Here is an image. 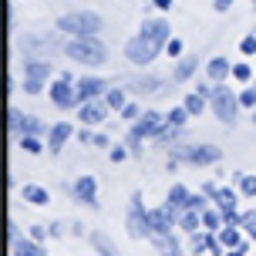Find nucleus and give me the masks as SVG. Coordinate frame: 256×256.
Wrapping results in <instances>:
<instances>
[{
	"mask_svg": "<svg viewBox=\"0 0 256 256\" xmlns=\"http://www.w3.org/2000/svg\"><path fill=\"white\" fill-rule=\"evenodd\" d=\"M74 64H84V68H98V64L108 61V48L98 34H88V38H71L61 48Z\"/></svg>",
	"mask_w": 256,
	"mask_h": 256,
	"instance_id": "nucleus-1",
	"label": "nucleus"
},
{
	"mask_svg": "<svg viewBox=\"0 0 256 256\" xmlns=\"http://www.w3.org/2000/svg\"><path fill=\"white\" fill-rule=\"evenodd\" d=\"M179 162L182 166H196V168L219 166L222 162V148L219 145H176L172 158H168V168H176Z\"/></svg>",
	"mask_w": 256,
	"mask_h": 256,
	"instance_id": "nucleus-2",
	"label": "nucleus"
},
{
	"mask_svg": "<svg viewBox=\"0 0 256 256\" xmlns=\"http://www.w3.org/2000/svg\"><path fill=\"white\" fill-rule=\"evenodd\" d=\"M102 14L94 10H68L58 17V30L71 34V38H88V34H98L102 30Z\"/></svg>",
	"mask_w": 256,
	"mask_h": 256,
	"instance_id": "nucleus-3",
	"label": "nucleus"
},
{
	"mask_svg": "<svg viewBox=\"0 0 256 256\" xmlns=\"http://www.w3.org/2000/svg\"><path fill=\"white\" fill-rule=\"evenodd\" d=\"M209 108H212V115H216L226 128L236 125V122H240V112H243V104H240V94H232L226 84H212Z\"/></svg>",
	"mask_w": 256,
	"mask_h": 256,
	"instance_id": "nucleus-4",
	"label": "nucleus"
},
{
	"mask_svg": "<svg viewBox=\"0 0 256 256\" xmlns=\"http://www.w3.org/2000/svg\"><path fill=\"white\" fill-rule=\"evenodd\" d=\"M125 230L132 240H152V226H148V209L142 202V192H132L125 212Z\"/></svg>",
	"mask_w": 256,
	"mask_h": 256,
	"instance_id": "nucleus-5",
	"label": "nucleus"
},
{
	"mask_svg": "<svg viewBox=\"0 0 256 256\" xmlns=\"http://www.w3.org/2000/svg\"><path fill=\"white\" fill-rule=\"evenodd\" d=\"M162 51H166V48H158V44H155V40H148L145 34H135V38L125 40V58L132 64H138V68H148V64H152Z\"/></svg>",
	"mask_w": 256,
	"mask_h": 256,
	"instance_id": "nucleus-6",
	"label": "nucleus"
},
{
	"mask_svg": "<svg viewBox=\"0 0 256 256\" xmlns=\"http://www.w3.org/2000/svg\"><path fill=\"white\" fill-rule=\"evenodd\" d=\"M64 192L74 199V202L88 206V209H98V179L94 176H78L74 182H64Z\"/></svg>",
	"mask_w": 256,
	"mask_h": 256,
	"instance_id": "nucleus-7",
	"label": "nucleus"
},
{
	"mask_svg": "<svg viewBox=\"0 0 256 256\" xmlns=\"http://www.w3.org/2000/svg\"><path fill=\"white\" fill-rule=\"evenodd\" d=\"M48 98H51L54 108H61V112H74V108H81V102H78V84L74 81H64V78H54L51 81Z\"/></svg>",
	"mask_w": 256,
	"mask_h": 256,
	"instance_id": "nucleus-8",
	"label": "nucleus"
},
{
	"mask_svg": "<svg viewBox=\"0 0 256 256\" xmlns=\"http://www.w3.org/2000/svg\"><path fill=\"white\" fill-rule=\"evenodd\" d=\"M179 212H182V209H176L172 202H162L158 209H148V226H152V236H155V232L179 230Z\"/></svg>",
	"mask_w": 256,
	"mask_h": 256,
	"instance_id": "nucleus-9",
	"label": "nucleus"
},
{
	"mask_svg": "<svg viewBox=\"0 0 256 256\" xmlns=\"http://www.w3.org/2000/svg\"><path fill=\"white\" fill-rule=\"evenodd\" d=\"M166 115H158V112H142V118L138 122H132V132L138 135V138H152V142H158L162 138V132H166Z\"/></svg>",
	"mask_w": 256,
	"mask_h": 256,
	"instance_id": "nucleus-10",
	"label": "nucleus"
},
{
	"mask_svg": "<svg viewBox=\"0 0 256 256\" xmlns=\"http://www.w3.org/2000/svg\"><path fill=\"white\" fill-rule=\"evenodd\" d=\"M108 115H112V108H108L104 98H91V102H84L81 108H78V122H81V125H91V128L104 125Z\"/></svg>",
	"mask_w": 256,
	"mask_h": 256,
	"instance_id": "nucleus-11",
	"label": "nucleus"
},
{
	"mask_svg": "<svg viewBox=\"0 0 256 256\" xmlns=\"http://www.w3.org/2000/svg\"><path fill=\"white\" fill-rule=\"evenodd\" d=\"M138 34H145L148 40H155L158 48H166L168 40H172V27H168L166 17H148V20H142V30Z\"/></svg>",
	"mask_w": 256,
	"mask_h": 256,
	"instance_id": "nucleus-12",
	"label": "nucleus"
},
{
	"mask_svg": "<svg viewBox=\"0 0 256 256\" xmlns=\"http://www.w3.org/2000/svg\"><path fill=\"white\" fill-rule=\"evenodd\" d=\"M104 94H108V81H104V78L88 74V78L78 81V102H81V104L91 102V98H104Z\"/></svg>",
	"mask_w": 256,
	"mask_h": 256,
	"instance_id": "nucleus-13",
	"label": "nucleus"
},
{
	"mask_svg": "<svg viewBox=\"0 0 256 256\" xmlns=\"http://www.w3.org/2000/svg\"><path fill=\"white\" fill-rule=\"evenodd\" d=\"M74 135V125L71 122H54L51 132H48V152L51 155H61V148L68 145V138Z\"/></svg>",
	"mask_w": 256,
	"mask_h": 256,
	"instance_id": "nucleus-14",
	"label": "nucleus"
},
{
	"mask_svg": "<svg viewBox=\"0 0 256 256\" xmlns=\"http://www.w3.org/2000/svg\"><path fill=\"white\" fill-rule=\"evenodd\" d=\"M152 246H155L158 256H182V243H179V236H176V230L172 232H155Z\"/></svg>",
	"mask_w": 256,
	"mask_h": 256,
	"instance_id": "nucleus-15",
	"label": "nucleus"
},
{
	"mask_svg": "<svg viewBox=\"0 0 256 256\" xmlns=\"http://www.w3.org/2000/svg\"><path fill=\"white\" fill-rule=\"evenodd\" d=\"M206 78H209L212 84H222L226 78H232V64H230V58H222V54L209 58V64H206Z\"/></svg>",
	"mask_w": 256,
	"mask_h": 256,
	"instance_id": "nucleus-16",
	"label": "nucleus"
},
{
	"mask_svg": "<svg viewBox=\"0 0 256 256\" xmlns=\"http://www.w3.org/2000/svg\"><path fill=\"white\" fill-rule=\"evenodd\" d=\"M196 71H199V58H196V54H182V58H176V68H172V78H176V81H189L192 74H196Z\"/></svg>",
	"mask_w": 256,
	"mask_h": 256,
	"instance_id": "nucleus-17",
	"label": "nucleus"
},
{
	"mask_svg": "<svg viewBox=\"0 0 256 256\" xmlns=\"http://www.w3.org/2000/svg\"><path fill=\"white\" fill-rule=\"evenodd\" d=\"M20 199H24L27 206H40V209H44V206L51 202V192L44 189V186H38V182H27L24 189H20Z\"/></svg>",
	"mask_w": 256,
	"mask_h": 256,
	"instance_id": "nucleus-18",
	"label": "nucleus"
},
{
	"mask_svg": "<svg viewBox=\"0 0 256 256\" xmlns=\"http://www.w3.org/2000/svg\"><path fill=\"white\" fill-rule=\"evenodd\" d=\"M216 236H219V243L226 246V250H236V246H243L246 240H250V236L243 232V226H230V222H226V226H222Z\"/></svg>",
	"mask_w": 256,
	"mask_h": 256,
	"instance_id": "nucleus-19",
	"label": "nucleus"
},
{
	"mask_svg": "<svg viewBox=\"0 0 256 256\" xmlns=\"http://www.w3.org/2000/svg\"><path fill=\"white\" fill-rule=\"evenodd\" d=\"M10 256H48V250H44V243H38L34 236H24V240H17V243L10 246Z\"/></svg>",
	"mask_w": 256,
	"mask_h": 256,
	"instance_id": "nucleus-20",
	"label": "nucleus"
},
{
	"mask_svg": "<svg viewBox=\"0 0 256 256\" xmlns=\"http://www.w3.org/2000/svg\"><path fill=\"white\" fill-rule=\"evenodd\" d=\"M88 243H91V250L98 256H118V250H115V243L104 236L102 230H94V232H88Z\"/></svg>",
	"mask_w": 256,
	"mask_h": 256,
	"instance_id": "nucleus-21",
	"label": "nucleus"
},
{
	"mask_svg": "<svg viewBox=\"0 0 256 256\" xmlns=\"http://www.w3.org/2000/svg\"><path fill=\"white\" fill-rule=\"evenodd\" d=\"M179 230L186 232V236L199 232V230H202V212H196V209H182V212H179Z\"/></svg>",
	"mask_w": 256,
	"mask_h": 256,
	"instance_id": "nucleus-22",
	"label": "nucleus"
},
{
	"mask_svg": "<svg viewBox=\"0 0 256 256\" xmlns=\"http://www.w3.org/2000/svg\"><path fill=\"white\" fill-rule=\"evenodd\" d=\"M24 74L27 78H38V81H48V78L54 74L51 61H38V58H30V61L24 64Z\"/></svg>",
	"mask_w": 256,
	"mask_h": 256,
	"instance_id": "nucleus-23",
	"label": "nucleus"
},
{
	"mask_svg": "<svg viewBox=\"0 0 256 256\" xmlns=\"http://www.w3.org/2000/svg\"><path fill=\"white\" fill-rule=\"evenodd\" d=\"M189 196H192V192L186 189V182H172V186H168V192H166V202H172L176 209H186Z\"/></svg>",
	"mask_w": 256,
	"mask_h": 256,
	"instance_id": "nucleus-24",
	"label": "nucleus"
},
{
	"mask_svg": "<svg viewBox=\"0 0 256 256\" xmlns=\"http://www.w3.org/2000/svg\"><path fill=\"white\" fill-rule=\"evenodd\" d=\"M232 182H236L240 196H246V199H256V176H250V172H232Z\"/></svg>",
	"mask_w": 256,
	"mask_h": 256,
	"instance_id": "nucleus-25",
	"label": "nucleus"
},
{
	"mask_svg": "<svg viewBox=\"0 0 256 256\" xmlns=\"http://www.w3.org/2000/svg\"><path fill=\"white\" fill-rule=\"evenodd\" d=\"M216 206H219V209H232V206H240V189H232V186H219Z\"/></svg>",
	"mask_w": 256,
	"mask_h": 256,
	"instance_id": "nucleus-26",
	"label": "nucleus"
},
{
	"mask_svg": "<svg viewBox=\"0 0 256 256\" xmlns=\"http://www.w3.org/2000/svg\"><path fill=\"white\" fill-rule=\"evenodd\" d=\"M7 132H10L14 138H20V132H24V112L20 108H7Z\"/></svg>",
	"mask_w": 256,
	"mask_h": 256,
	"instance_id": "nucleus-27",
	"label": "nucleus"
},
{
	"mask_svg": "<svg viewBox=\"0 0 256 256\" xmlns=\"http://www.w3.org/2000/svg\"><path fill=\"white\" fill-rule=\"evenodd\" d=\"M189 108H186V104H176V108H168V112H166V122H168V125H176V128H186V125H189Z\"/></svg>",
	"mask_w": 256,
	"mask_h": 256,
	"instance_id": "nucleus-28",
	"label": "nucleus"
},
{
	"mask_svg": "<svg viewBox=\"0 0 256 256\" xmlns=\"http://www.w3.org/2000/svg\"><path fill=\"white\" fill-rule=\"evenodd\" d=\"M206 102H209V98H206V94H199V91H192V94H186V98H182V104L189 108V115H192V118L206 112Z\"/></svg>",
	"mask_w": 256,
	"mask_h": 256,
	"instance_id": "nucleus-29",
	"label": "nucleus"
},
{
	"mask_svg": "<svg viewBox=\"0 0 256 256\" xmlns=\"http://www.w3.org/2000/svg\"><path fill=\"white\" fill-rule=\"evenodd\" d=\"M104 102H108V108H112V112H122V108L128 104V91L125 88H108Z\"/></svg>",
	"mask_w": 256,
	"mask_h": 256,
	"instance_id": "nucleus-30",
	"label": "nucleus"
},
{
	"mask_svg": "<svg viewBox=\"0 0 256 256\" xmlns=\"http://www.w3.org/2000/svg\"><path fill=\"white\" fill-rule=\"evenodd\" d=\"M209 250V230H199V232H192L189 236V253L192 256H199Z\"/></svg>",
	"mask_w": 256,
	"mask_h": 256,
	"instance_id": "nucleus-31",
	"label": "nucleus"
},
{
	"mask_svg": "<svg viewBox=\"0 0 256 256\" xmlns=\"http://www.w3.org/2000/svg\"><path fill=\"white\" fill-rule=\"evenodd\" d=\"M51 132V125H44L40 118H34V115H24V132L20 135H48Z\"/></svg>",
	"mask_w": 256,
	"mask_h": 256,
	"instance_id": "nucleus-32",
	"label": "nucleus"
},
{
	"mask_svg": "<svg viewBox=\"0 0 256 256\" xmlns=\"http://www.w3.org/2000/svg\"><path fill=\"white\" fill-rule=\"evenodd\" d=\"M128 91H142V94H148V91H162V81H158V78H142V81H132Z\"/></svg>",
	"mask_w": 256,
	"mask_h": 256,
	"instance_id": "nucleus-33",
	"label": "nucleus"
},
{
	"mask_svg": "<svg viewBox=\"0 0 256 256\" xmlns=\"http://www.w3.org/2000/svg\"><path fill=\"white\" fill-rule=\"evenodd\" d=\"M232 78L240 81V84H253V78H256V71L250 68L246 61H240V64H232Z\"/></svg>",
	"mask_w": 256,
	"mask_h": 256,
	"instance_id": "nucleus-34",
	"label": "nucleus"
},
{
	"mask_svg": "<svg viewBox=\"0 0 256 256\" xmlns=\"http://www.w3.org/2000/svg\"><path fill=\"white\" fill-rule=\"evenodd\" d=\"M17 142H20V148H24L27 155H40V152H44V145H40V135H20Z\"/></svg>",
	"mask_w": 256,
	"mask_h": 256,
	"instance_id": "nucleus-35",
	"label": "nucleus"
},
{
	"mask_svg": "<svg viewBox=\"0 0 256 256\" xmlns=\"http://www.w3.org/2000/svg\"><path fill=\"white\" fill-rule=\"evenodd\" d=\"M243 232L250 240H256V209H246L243 212Z\"/></svg>",
	"mask_w": 256,
	"mask_h": 256,
	"instance_id": "nucleus-36",
	"label": "nucleus"
},
{
	"mask_svg": "<svg viewBox=\"0 0 256 256\" xmlns=\"http://www.w3.org/2000/svg\"><path fill=\"white\" fill-rule=\"evenodd\" d=\"M240 104H243L246 112H253V108H256V88H253V84L240 91Z\"/></svg>",
	"mask_w": 256,
	"mask_h": 256,
	"instance_id": "nucleus-37",
	"label": "nucleus"
},
{
	"mask_svg": "<svg viewBox=\"0 0 256 256\" xmlns=\"http://www.w3.org/2000/svg\"><path fill=\"white\" fill-rule=\"evenodd\" d=\"M240 54H243V58H253V54H256V30L240 40Z\"/></svg>",
	"mask_w": 256,
	"mask_h": 256,
	"instance_id": "nucleus-38",
	"label": "nucleus"
},
{
	"mask_svg": "<svg viewBox=\"0 0 256 256\" xmlns=\"http://www.w3.org/2000/svg\"><path fill=\"white\" fill-rule=\"evenodd\" d=\"M142 142H145V138H138V135H135V132L128 128V138H125V145H128V152H132V158H138V155H142Z\"/></svg>",
	"mask_w": 256,
	"mask_h": 256,
	"instance_id": "nucleus-39",
	"label": "nucleus"
},
{
	"mask_svg": "<svg viewBox=\"0 0 256 256\" xmlns=\"http://www.w3.org/2000/svg\"><path fill=\"white\" fill-rule=\"evenodd\" d=\"M118 115L125 118V122H138V118H142V108H138V104H135V102H128L125 108L118 112Z\"/></svg>",
	"mask_w": 256,
	"mask_h": 256,
	"instance_id": "nucleus-40",
	"label": "nucleus"
},
{
	"mask_svg": "<svg viewBox=\"0 0 256 256\" xmlns=\"http://www.w3.org/2000/svg\"><path fill=\"white\" fill-rule=\"evenodd\" d=\"M108 158L112 162H125V158H132V152H128V145H112L108 148Z\"/></svg>",
	"mask_w": 256,
	"mask_h": 256,
	"instance_id": "nucleus-41",
	"label": "nucleus"
},
{
	"mask_svg": "<svg viewBox=\"0 0 256 256\" xmlns=\"http://www.w3.org/2000/svg\"><path fill=\"white\" fill-rule=\"evenodd\" d=\"M44 84H48V81H38V78H24V91H27V94H40V91H44Z\"/></svg>",
	"mask_w": 256,
	"mask_h": 256,
	"instance_id": "nucleus-42",
	"label": "nucleus"
},
{
	"mask_svg": "<svg viewBox=\"0 0 256 256\" xmlns=\"http://www.w3.org/2000/svg\"><path fill=\"white\" fill-rule=\"evenodd\" d=\"M182 48H186V44H182V38H172L166 44V54H168V58H182Z\"/></svg>",
	"mask_w": 256,
	"mask_h": 256,
	"instance_id": "nucleus-43",
	"label": "nucleus"
},
{
	"mask_svg": "<svg viewBox=\"0 0 256 256\" xmlns=\"http://www.w3.org/2000/svg\"><path fill=\"white\" fill-rule=\"evenodd\" d=\"M91 145H94V148H112V138H108L104 132H94V138H91Z\"/></svg>",
	"mask_w": 256,
	"mask_h": 256,
	"instance_id": "nucleus-44",
	"label": "nucleus"
},
{
	"mask_svg": "<svg viewBox=\"0 0 256 256\" xmlns=\"http://www.w3.org/2000/svg\"><path fill=\"white\" fill-rule=\"evenodd\" d=\"M17 240H24V236H20V230H17V222H14V219H10V222H7V243H17Z\"/></svg>",
	"mask_w": 256,
	"mask_h": 256,
	"instance_id": "nucleus-45",
	"label": "nucleus"
},
{
	"mask_svg": "<svg viewBox=\"0 0 256 256\" xmlns=\"http://www.w3.org/2000/svg\"><path fill=\"white\" fill-rule=\"evenodd\" d=\"M27 236H34L38 243H44V236H51V230H44V226H30V232Z\"/></svg>",
	"mask_w": 256,
	"mask_h": 256,
	"instance_id": "nucleus-46",
	"label": "nucleus"
},
{
	"mask_svg": "<svg viewBox=\"0 0 256 256\" xmlns=\"http://www.w3.org/2000/svg\"><path fill=\"white\" fill-rule=\"evenodd\" d=\"M48 230H51V236H54V240H61V236H64V230H71V226H64V222H51Z\"/></svg>",
	"mask_w": 256,
	"mask_h": 256,
	"instance_id": "nucleus-47",
	"label": "nucleus"
},
{
	"mask_svg": "<svg viewBox=\"0 0 256 256\" xmlns=\"http://www.w3.org/2000/svg\"><path fill=\"white\" fill-rule=\"evenodd\" d=\"M230 7H232V0H212V10L216 14H226Z\"/></svg>",
	"mask_w": 256,
	"mask_h": 256,
	"instance_id": "nucleus-48",
	"label": "nucleus"
},
{
	"mask_svg": "<svg viewBox=\"0 0 256 256\" xmlns=\"http://www.w3.org/2000/svg\"><path fill=\"white\" fill-rule=\"evenodd\" d=\"M246 253H250V240L243 246H236V250H226V256H246Z\"/></svg>",
	"mask_w": 256,
	"mask_h": 256,
	"instance_id": "nucleus-49",
	"label": "nucleus"
},
{
	"mask_svg": "<svg viewBox=\"0 0 256 256\" xmlns=\"http://www.w3.org/2000/svg\"><path fill=\"white\" fill-rule=\"evenodd\" d=\"M202 192L209 196V199H212V202H216V192H219V186H212V182H202Z\"/></svg>",
	"mask_w": 256,
	"mask_h": 256,
	"instance_id": "nucleus-50",
	"label": "nucleus"
},
{
	"mask_svg": "<svg viewBox=\"0 0 256 256\" xmlns=\"http://www.w3.org/2000/svg\"><path fill=\"white\" fill-rule=\"evenodd\" d=\"M152 7H155V10H162V14H166V10H172V0H152Z\"/></svg>",
	"mask_w": 256,
	"mask_h": 256,
	"instance_id": "nucleus-51",
	"label": "nucleus"
},
{
	"mask_svg": "<svg viewBox=\"0 0 256 256\" xmlns=\"http://www.w3.org/2000/svg\"><path fill=\"white\" fill-rule=\"evenodd\" d=\"M91 138H94V132H88V128H81V132H78V142H84V145H91Z\"/></svg>",
	"mask_w": 256,
	"mask_h": 256,
	"instance_id": "nucleus-52",
	"label": "nucleus"
},
{
	"mask_svg": "<svg viewBox=\"0 0 256 256\" xmlns=\"http://www.w3.org/2000/svg\"><path fill=\"white\" fill-rule=\"evenodd\" d=\"M196 91H199V94H206V98H209V94H212V84H209V78H206V81H199V88H196Z\"/></svg>",
	"mask_w": 256,
	"mask_h": 256,
	"instance_id": "nucleus-53",
	"label": "nucleus"
},
{
	"mask_svg": "<svg viewBox=\"0 0 256 256\" xmlns=\"http://www.w3.org/2000/svg\"><path fill=\"white\" fill-rule=\"evenodd\" d=\"M81 232H84V222H78V219H74V222H71V236H81Z\"/></svg>",
	"mask_w": 256,
	"mask_h": 256,
	"instance_id": "nucleus-54",
	"label": "nucleus"
},
{
	"mask_svg": "<svg viewBox=\"0 0 256 256\" xmlns=\"http://www.w3.org/2000/svg\"><path fill=\"white\" fill-rule=\"evenodd\" d=\"M253 125H256V108H253Z\"/></svg>",
	"mask_w": 256,
	"mask_h": 256,
	"instance_id": "nucleus-55",
	"label": "nucleus"
},
{
	"mask_svg": "<svg viewBox=\"0 0 256 256\" xmlns=\"http://www.w3.org/2000/svg\"><path fill=\"white\" fill-rule=\"evenodd\" d=\"M253 88H256V78H253Z\"/></svg>",
	"mask_w": 256,
	"mask_h": 256,
	"instance_id": "nucleus-56",
	"label": "nucleus"
},
{
	"mask_svg": "<svg viewBox=\"0 0 256 256\" xmlns=\"http://www.w3.org/2000/svg\"><path fill=\"white\" fill-rule=\"evenodd\" d=\"M253 7H256V0H253Z\"/></svg>",
	"mask_w": 256,
	"mask_h": 256,
	"instance_id": "nucleus-57",
	"label": "nucleus"
}]
</instances>
